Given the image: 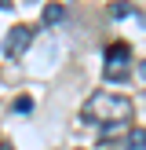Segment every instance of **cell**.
<instances>
[{"label":"cell","mask_w":146,"mask_h":150,"mask_svg":"<svg viewBox=\"0 0 146 150\" xmlns=\"http://www.w3.org/2000/svg\"><path fill=\"white\" fill-rule=\"evenodd\" d=\"M128 73H131V62H106L102 66V77L106 81H124Z\"/></svg>","instance_id":"cell-3"},{"label":"cell","mask_w":146,"mask_h":150,"mask_svg":"<svg viewBox=\"0 0 146 150\" xmlns=\"http://www.w3.org/2000/svg\"><path fill=\"white\" fill-rule=\"evenodd\" d=\"M29 40H33V29H29V26H15L11 33L4 37V55L7 59H18L22 51L29 48Z\"/></svg>","instance_id":"cell-2"},{"label":"cell","mask_w":146,"mask_h":150,"mask_svg":"<svg viewBox=\"0 0 146 150\" xmlns=\"http://www.w3.org/2000/svg\"><path fill=\"white\" fill-rule=\"evenodd\" d=\"M110 15H113V18H124V15H131V4H110Z\"/></svg>","instance_id":"cell-7"},{"label":"cell","mask_w":146,"mask_h":150,"mask_svg":"<svg viewBox=\"0 0 146 150\" xmlns=\"http://www.w3.org/2000/svg\"><path fill=\"white\" fill-rule=\"evenodd\" d=\"M15 110H18V114H29V110H33V99H29V95H18V99H15Z\"/></svg>","instance_id":"cell-8"},{"label":"cell","mask_w":146,"mask_h":150,"mask_svg":"<svg viewBox=\"0 0 146 150\" xmlns=\"http://www.w3.org/2000/svg\"><path fill=\"white\" fill-rule=\"evenodd\" d=\"M139 77L146 81V59H142V62H139Z\"/></svg>","instance_id":"cell-9"},{"label":"cell","mask_w":146,"mask_h":150,"mask_svg":"<svg viewBox=\"0 0 146 150\" xmlns=\"http://www.w3.org/2000/svg\"><path fill=\"white\" fill-rule=\"evenodd\" d=\"M128 150H146V128H131L128 132Z\"/></svg>","instance_id":"cell-6"},{"label":"cell","mask_w":146,"mask_h":150,"mask_svg":"<svg viewBox=\"0 0 146 150\" xmlns=\"http://www.w3.org/2000/svg\"><path fill=\"white\" fill-rule=\"evenodd\" d=\"M0 7H11V0H0Z\"/></svg>","instance_id":"cell-10"},{"label":"cell","mask_w":146,"mask_h":150,"mask_svg":"<svg viewBox=\"0 0 146 150\" xmlns=\"http://www.w3.org/2000/svg\"><path fill=\"white\" fill-rule=\"evenodd\" d=\"M84 121H106V125H121L131 117V99L124 95H110V92H95L91 99L80 106Z\"/></svg>","instance_id":"cell-1"},{"label":"cell","mask_w":146,"mask_h":150,"mask_svg":"<svg viewBox=\"0 0 146 150\" xmlns=\"http://www.w3.org/2000/svg\"><path fill=\"white\" fill-rule=\"evenodd\" d=\"M40 18H44V26H58V22L66 18V7L62 4H44V15H40Z\"/></svg>","instance_id":"cell-5"},{"label":"cell","mask_w":146,"mask_h":150,"mask_svg":"<svg viewBox=\"0 0 146 150\" xmlns=\"http://www.w3.org/2000/svg\"><path fill=\"white\" fill-rule=\"evenodd\" d=\"M26 4H36V0H26Z\"/></svg>","instance_id":"cell-11"},{"label":"cell","mask_w":146,"mask_h":150,"mask_svg":"<svg viewBox=\"0 0 146 150\" xmlns=\"http://www.w3.org/2000/svg\"><path fill=\"white\" fill-rule=\"evenodd\" d=\"M106 62H131V48L121 44V40L110 44V48H106Z\"/></svg>","instance_id":"cell-4"}]
</instances>
